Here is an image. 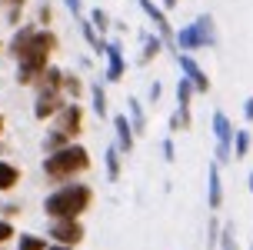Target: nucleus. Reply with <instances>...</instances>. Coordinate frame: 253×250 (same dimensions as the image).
<instances>
[{
    "label": "nucleus",
    "instance_id": "1",
    "mask_svg": "<svg viewBox=\"0 0 253 250\" xmlns=\"http://www.w3.org/2000/svg\"><path fill=\"white\" fill-rule=\"evenodd\" d=\"M57 47H60V40H57V34H53L50 27H37V34L30 37V44L13 57V60H17L13 80H17L20 87H34V80L50 67V57H53Z\"/></svg>",
    "mask_w": 253,
    "mask_h": 250
},
{
    "label": "nucleus",
    "instance_id": "2",
    "mask_svg": "<svg viewBox=\"0 0 253 250\" xmlns=\"http://www.w3.org/2000/svg\"><path fill=\"white\" fill-rule=\"evenodd\" d=\"M90 167H93V157H90V150L74 140V144H67V147L53 150V153H43V160H40V174L47 184L53 187H60V184H70L77 180L80 174H87Z\"/></svg>",
    "mask_w": 253,
    "mask_h": 250
},
{
    "label": "nucleus",
    "instance_id": "3",
    "mask_svg": "<svg viewBox=\"0 0 253 250\" xmlns=\"http://www.w3.org/2000/svg\"><path fill=\"white\" fill-rule=\"evenodd\" d=\"M90 207H93V187L84 184V180L60 184V187H53L50 194L43 197V213H47V220H60V217H84Z\"/></svg>",
    "mask_w": 253,
    "mask_h": 250
},
{
    "label": "nucleus",
    "instance_id": "4",
    "mask_svg": "<svg viewBox=\"0 0 253 250\" xmlns=\"http://www.w3.org/2000/svg\"><path fill=\"white\" fill-rule=\"evenodd\" d=\"M210 127H213V160L220 163V167H227V163H233V134H237V127H233V120H230L223 110H213V117H210Z\"/></svg>",
    "mask_w": 253,
    "mask_h": 250
},
{
    "label": "nucleus",
    "instance_id": "5",
    "mask_svg": "<svg viewBox=\"0 0 253 250\" xmlns=\"http://www.w3.org/2000/svg\"><path fill=\"white\" fill-rule=\"evenodd\" d=\"M87 237V227L80 217H60V220H50L47 227V240L50 244H67V247H80Z\"/></svg>",
    "mask_w": 253,
    "mask_h": 250
},
{
    "label": "nucleus",
    "instance_id": "6",
    "mask_svg": "<svg viewBox=\"0 0 253 250\" xmlns=\"http://www.w3.org/2000/svg\"><path fill=\"white\" fill-rule=\"evenodd\" d=\"M137 7L143 10V17L153 24V30L164 37V44H167V50H173L177 53V44H173V37H177V30H173V24H170V13L160 7V3H153V0H137Z\"/></svg>",
    "mask_w": 253,
    "mask_h": 250
},
{
    "label": "nucleus",
    "instance_id": "7",
    "mask_svg": "<svg viewBox=\"0 0 253 250\" xmlns=\"http://www.w3.org/2000/svg\"><path fill=\"white\" fill-rule=\"evenodd\" d=\"M84 117H87V107H84L80 100H67L63 110L50 120V127H57V130H63L70 140H77L84 134Z\"/></svg>",
    "mask_w": 253,
    "mask_h": 250
},
{
    "label": "nucleus",
    "instance_id": "8",
    "mask_svg": "<svg viewBox=\"0 0 253 250\" xmlns=\"http://www.w3.org/2000/svg\"><path fill=\"white\" fill-rule=\"evenodd\" d=\"M103 60H107L103 80H107V84H120V80L126 77V53H124V44H120V40H114V37H107Z\"/></svg>",
    "mask_w": 253,
    "mask_h": 250
},
{
    "label": "nucleus",
    "instance_id": "9",
    "mask_svg": "<svg viewBox=\"0 0 253 250\" xmlns=\"http://www.w3.org/2000/svg\"><path fill=\"white\" fill-rule=\"evenodd\" d=\"M177 57V67H180V77H187L190 84H193V90L197 94H210V77H207V70H203L200 63H197V57L193 53H173Z\"/></svg>",
    "mask_w": 253,
    "mask_h": 250
},
{
    "label": "nucleus",
    "instance_id": "10",
    "mask_svg": "<svg viewBox=\"0 0 253 250\" xmlns=\"http://www.w3.org/2000/svg\"><path fill=\"white\" fill-rule=\"evenodd\" d=\"M110 124H114V144L120 153H133V147H137V130H133V124H130V117L124 113H110Z\"/></svg>",
    "mask_w": 253,
    "mask_h": 250
},
{
    "label": "nucleus",
    "instance_id": "11",
    "mask_svg": "<svg viewBox=\"0 0 253 250\" xmlns=\"http://www.w3.org/2000/svg\"><path fill=\"white\" fill-rule=\"evenodd\" d=\"M63 103H67L63 94H34V120L50 124L53 117L63 110Z\"/></svg>",
    "mask_w": 253,
    "mask_h": 250
},
{
    "label": "nucleus",
    "instance_id": "12",
    "mask_svg": "<svg viewBox=\"0 0 253 250\" xmlns=\"http://www.w3.org/2000/svg\"><path fill=\"white\" fill-rule=\"evenodd\" d=\"M207 207H210V213L223 207V180H220V163L216 160L207 163Z\"/></svg>",
    "mask_w": 253,
    "mask_h": 250
},
{
    "label": "nucleus",
    "instance_id": "13",
    "mask_svg": "<svg viewBox=\"0 0 253 250\" xmlns=\"http://www.w3.org/2000/svg\"><path fill=\"white\" fill-rule=\"evenodd\" d=\"M63 67H57V63H50L43 74L34 80V94H63Z\"/></svg>",
    "mask_w": 253,
    "mask_h": 250
},
{
    "label": "nucleus",
    "instance_id": "14",
    "mask_svg": "<svg viewBox=\"0 0 253 250\" xmlns=\"http://www.w3.org/2000/svg\"><path fill=\"white\" fill-rule=\"evenodd\" d=\"M173 44H177L180 53H197V50H207V47H203L200 30H197V24L180 27V30H177V37H173Z\"/></svg>",
    "mask_w": 253,
    "mask_h": 250
},
{
    "label": "nucleus",
    "instance_id": "15",
    "mask_svg": "<svg viewBox=\"0 0 253 250\" xmlns=\"http://www.w3.org/2000/svg\"><path fill=\"white\" fill-rule=\"evenodd\" d=\"M20 180H24V170H20L13 160H3V157H0V194L17 190V187H20Z\"/></svg>",
    "mask_w": 253,
    "mask_h": 250
},
{
    "label": "nucleus",
    "instance_id": "16",
    "mask_svg": "<svg viewBox=\"0 0 253 250\" xmlns=\"http://www.w3.org/2000/svg\"><path fill=\"white\" fill-rule=\"evenodd\" d=\"M34 34H37V24H20V27H13V34H10V40H7V53H10V57H17V53H20V50L27 47V44H30V37H34Z\"/></svg>",
    "mask_w": 253,
    "mask_h": 250
},
{
    "label": "nucleus",
    "instance_id": "17",
    "mask_svg": "<svg viewBox=\"0 0 253 250\" xmlns=\"http://www.w3.org/2000/svg\"><path fill=\"white\" fill-rule=\"evenodd\" d=\"M87 94H90V107L97 117H110V107H107V87H103V80H90L87 84Z\"/></svg>",
    "mask_w": 253,
    "mask_h": 250
},
{
    "label": "nucleus",
    "instance_id": "18",
    "mask_svg": "<svg viewBox=\"0 0 253 250\" xmlns=\"http://www.w3.org/2000/svg\"><path fill=\"white\" fill-rule=\"evenodd\" d=\"M103 170H107V180L110 184H117L120 174H124V153L117 150V144H110V147L103 150Z\"/></svg>",
    "mask_w": 253,
    "mask_h": 250
},
{
    "label": "nucleus",
    "instance_id": "19",
    "mask_svg": "<svg viewBox=\"0 0 253 250\" xmlns=\"http://www.w3.org/2000/svg\"><path fill=\"white\" fill-rule=\"evenodd\" d=\"M197 30H200V37H203V47L210 50V47H216L220 44V30H216V20L210 17V13H197Z\"/></svg>",
    "mask_w": 253,
    "mask_h": 250
},
{
    "label": "nucleus",
    "instance_id": "20",
    "mask_svg": "<svg viewBox=\"0 0 253 250\" xmlns=\"http://www.w3.org/2000/svg\"><path fill=\"white\" fill-rule=\"evenodd\" d=\"M140 40H143V50H140V63H143V67H147L150 60H157V57H160V53L167 50L164 37H160L157 30H153V34H143Z\"/></svg>",
    "mask_w": 253,
    "mask_h": 250
},
{
    "label": "nucleus",
    "instance_id": "21",
    "mask_svg": "<svg viewBox=\"0 0 253 250\" xmlns=\"http://www.w3.org/2000/svg\"><path fill=\"white\" fill-rule=\"evenodd\" d=\"M126 117H130V124L137 130V137H143L150 124H147V110H143V103H140L137 97H126Z\"/></svg>",
    "mask_w": 253,
    "mask_h": 250
},
{
    "label": "nucleus",
    "instance_id": "22",
    "mask_svg": "<svg viewBox=\"0 0 253 250\" xmlns=\"http://www.w3.org/2000/svg\"><path fill=\"white\" fill-rule=\"evenodd\" d=\"M77 24H80V34H84V40H87L90 53H97V57H103V50H107V37H100V34L93 30V24H90L87 17H84V20H77Z\"/></svg>",
    "mask_w": 253,
    "mask_h": 250
},
{
    "label": "nucleus",
    "instance_id": "23",
    "mask_svg": "<svg viewBox=\"0 0 253 250\" xmlns=\"http://www.w3.org/2000/svg\"><path fill=\"white\" fill-rule=\"evenodd\" d=\"M193 127V107H177V110L170 113V124H167V134L173 137L180 130H190Z\"/></svg>",
    "mask_w": 253,
    "mask_h": 250
},
{
    "label": "nucleus",
    "instance_id": "24",
    "mask_svg": "<svg viewBox=\"0 0 253 250\" xmlns=\"http://www.w3.org/2000/svg\"><path fill=\"white\" fill-rule=\"evenodd\" d=\"M67 144H74V140L67 137L63 130H57V127L47 124V134H43V140H40V150H43V153H53V150L67 147Z\"/></svg>",
    "mask_w": 253,
    "mask_h": 250
},
{
    "label": "nucleus",
    "instance_id": "25",
    "mask_svg": "<svg viewBox=\"0 0 253 250\" xmlns=\"http://www.w3.org/2000/svg\"><path fill=\"white\" fill-rule=\"evenodd\" d=\"M63 97H67V100L87 97V84L80 80V74H74V70H67V74H63Z\"/></svg>",
    "mask_w": 253,
    "mask_h": 250
},
{
    "label": "nucleus",
    "instance_id": "26",
    "mask_svg": "<svg viewBox=\"0 0 253 250\" xmlns=\"http://www.w3.org/2000/svg\"><path fill=\"white\" fill-rule=\"evenodd\" d=\"M250 147H253V134L247 127H237V134H233V160H247Z\"/></svg>",
    "mask_w": 253,
    "mask_h": 250
},
{
    "label": "nucleus",
    "instance_id": "27",
    "mask_svg": "<svg viewBox=\"0 0 253 250\" xmlns=\"http://www.w3.org/2000/svg\"><path fill=\"white\" fill-rule=\"evenodd\" d=\"M87 20L93 24V30H97L100 37H107V34H110V27H114V20H110V13L103 10V7H93V10H87Z\"/></svg>",
    "mask_w": 253,
    "mask_h": 250
},
{
    "label": "nucleus",
    "instance_id": "28",
    "mask_svg": "<svg viewBox=\"0 0 253 250\" xmlns=\"http://www.w3.org/2000/svg\"><path fill=\"white\" fill-rule=\"evenodd\" d=\"M24 3H27V0H0V7H3V13H7V24H10V27H20Z\"/></svg>",
    "mask_w": 253,
    "mask_h": 250
},
{
    "label": "nucleus",
    "instance_id": "29",
    "mask_svg": "<svg viewBox=\"0 0 253 250\" xmlns=\"http://www.w3.org/2000/svg\"><path fill=\"white\" fill-rule=\"evenodd\" d=\"M193 97H197L193 84H190L187 77H180L177 80V107H193Z\"/></svg>",
    "mask_w": 253,
    "mask_h": 250
},
{
    "label": "nucleus",
    "instance_id": "30",
    "mask_svg": "<svg viewBox=\"0 0 253 250\" xmlns=\"http://www.w3.org/2000/svg\"><path fill=\"white\" fill-rule=\"evenodd\" d=\"M220 230H223V224H220V217H210L207 220V247L210 250H220Z\"/></svg>",
    "mask_w": 253,
    "mask_h": 250
},
{
    "label": "nucleus",
    "instance_id": "31",
    "mask_svg": "<svg viewBox=\"0 0 253 250\" xmlns=\"http://www.w3.org/2000/svg\"><path fill=\"white\" fill-rule=\"evenodd\" d=\"M17 250H47V240L37 234H20L17 237Z\"/></svg>",
    "mask_w": 253,
    "mask_h": 250
},
{
    "label": "nucleus",
    "instance_id": "32",
    "mask_svg": "<svg viewBox=\"0 0 253 250\" xmlns=\"http://www.w3.org/2000/svg\"><path fill=\"white\" fill-rule=\"evenodd\" d=\"M220 250H240V244H237V230H233V224H223V230H220Z\"/></svg>",
    "mask_w": 253,
    "mask_h": 250
},
{
    "label": "nucleus",
    "instance_id": "33",
    "mask_svg": "<svg viewBox=\"0 0 253 250\" xmlns=\"http://www.w3.org/2000/svg\"><path fill=\"white\" fill-rule=\"evenodd\" d=\"M10 240H17V227H13V220L0 217V247H3V244H10Z\"/></svg>",
    "mask_w": 253,
    "mask_h": 250
},
{
    "label": "nucleus",
    "instance_id": "34",
    "mask_svg": "<svg viewBox=\"0 0 253 250\" xmlns=\"http://www.w3.org/2000/svg\"><path fill=\"white\" fill-rule=\"evenodd\" d=\"M63 7L74 13V20H84V17H87V7H84V0H63Z\"/></svg>",
    "mask_w": 253,
    "mask_h": 250
},
{
    "label": "nucleus",
    "instance_id": "35",
    "mask_svg": "<svg viewBox=\"0 0 253 250\" xmlns=\"http://www.w3.org/2000/svg\"><path fill=\"white\" fill-rule=\"evenodd\" d=\"M50 20H53V7L50 3H40L37 7V27H50Z\"/></svg>",
    "mask_w": 253,
    "mask_h": 250
},
{
    "label": "nucleus",
    "instance_id": "36",
    "mask_svg": "<svg viewBox=\"0 0 253 250\" xmlns=\"http://www.w3.org/2000/svg\"><path fill=\"white\" fill-rule=\"evenodd\" d=\"M160 150H164V160H167V163H173V160H177V147H173V137H170V134L164 137Z\"/></svg>",
    "mask_w": 253,
    "mask_h": 250
},
{
    "label": "nucleus",
    "instance_id": "37",
    "mask_svg": "<svg viewBox=\"0 0 253 250\" xmlns=\"http://www.w3.org/2000/svg\"><path fill=\"white\" fill-rule=\"evenodd\" d=\"M20 210H24L20 203H13V200H7V203L0 207V217H7V220H10V217H17V213H20Z\"/></svg>",
    "mask_w": 253,
    "mask_h": 250
},
{
    "label": "nucleus",
    "instance_id": "38",
    "mask_svg": "<svg viewBox=\"0 0 253 250\" xmlns=\"http://www.w3.org/2000/svg\"><path fill=\"white\" fill-rule=\"evenodd\" d=\"M160 94H164V84H160V80H153V84H150V94H147V100H150V103H157V100H160Z\"/></svg>",
    "mask_w": 253,
    "mask_h": 250
},
{
    "label": "nucleus",
    "instance_id": "39",
    "mask_svg": "<svg viewBox=\"0 0 253 250\" xmlns=\"http://www.w3.org/2000/svg\"><path fill=\"white\" fill-rule=\"evenodd\" d=\"M243 120H247V124H253V97L243 100Z\"/></svg>",
    "mask_w": 253,
    "mask_h": 250
},
{
    "label": "nucleus",
    "instance_id": "40",
    "mask_svg": "<svg viewBox=\"0 0 253 250\" xmlns=\"http://www.w3.org/2000/svg\"><path fill=\"white\" fill-rule=\"evenodd\" d=\"M160 7L170 13V10H177V7H180V0H160Z\"/></svg>",
    "mask_w": 253,
    "mask_h": 250
},
{
    "label": "nucleus",
    "instance_id": "41",
    "mask_svg": "<svg viewBox=\"0 0 253 250\" xmlns=\"http://www.w3.org/2000/svg\"><path fill=\"white\" fill-rule=\"evenodd\" d=\"M47 250H74V247H67V244H47Z\"/></svg>",
    "mask_w": 253,
    "mask_h": 250
},
{
    "label": "nucleus",
    "instance_id": "42",
    "mask_svg": "<svg viewBox=\"0 0 253 250\" xmlns=\"http://www.w3.org/2000/svg\"><path fill=\"white\" fill-rule=\"evenodd\" d=\"M3 134H7V117L0 113V137H3Z\"/></svg>",
    "mask_w": 253,
    "mask_h": 250
},
{
    "label": "nucleus",
    "instance_id": "43",
    "mask_svg": "<svg viewBox=\"0 0 253 250\" xmlns=\"http://www.w3.org/2000/svg\"><path fill=\"white\" fill-rule=\"evenodd\" d=\"M247 187H250V194H253V170H250V177H247Z\"/></svg>",
    "mask_w": 253,
    "mask_h": 250
},
{
    "label": "nucleus",
    "instance_id": "44",
    "mask_svg": "<svg viewBox=\"0 0 253 250\" xmlns=\"http://www.w3.org/2000/svg\"><path fill=\"white\" fill-rule=\"evenodd\" d=\"M0 50H3V40H0Z\"/></svg>",
    "mask_w": 253,
    "mask_h": 250
},
{
    "label": "nucleus",
    "instance_id": "45",
    "mask_svg": "<svg viewBox=\"0 0 253 250\" xmlns=\"http://www.w3.org/2000/svg\"><path fill=\"white\" fill-rule=\"evenodd\" d=\"M250 250H253V247H250Z\"/></svg>",
    "mask_w": 253,
    "mask_h": 250
}]
</instances>
